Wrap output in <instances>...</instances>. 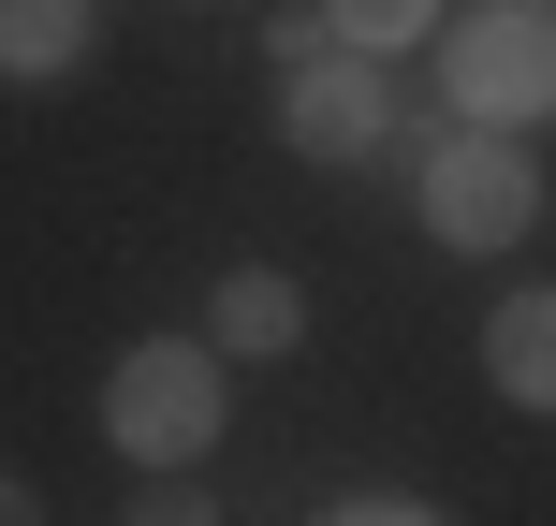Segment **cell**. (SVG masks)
Returning <instances> with one entry per match:
<instances>
[{
  "label": "cell",
  "instance_id": "3",
  "mask_svg": "<svg viewBox=\"0 0 556 526\" xmlns=\"http://www.w3.org/2000/svg\"><path fill=\"white\" fill-rule=\"evenodd\" d=\"M440 103L454 117H498V132H542L556 117V0H469L440 15Z\"/></svg>",
  "mask_w": 556,
  "mask_h": 526
},
{
  "label": "cell",
  "instance_id": "9",
  "mask_svg": "<svg viewBox=\"0 0 556 526\" xmlns=\"http://www.w3.org/2000/svg\"><path fill=\"white\" fill-rule=\"evenodd\" d=\"M323 526H440V498H410V483H337Z\"/></svg>",
  "mask_w": 556,
  "mask_h": 526
},
{
  "label": "cell",
  "instance_id": "11",
  "mask_svg": "<svg viewBox=\"0 0 556 526\" xmlns=\"http://www.w3.org/2000/svg\"><path fill=\"white\" fill-rule=\"evenodd\" d=\"M15 512H45V498H29V483H15V469H0V526H15Z\"/></svg>",
  "mask_w": 556,
  "mask_h": 526
},
{
  "label": "cell",
  "instance_id": "2",
  "mask_svg": "<svg viewBox=\"0 0 556 526\" xmlns=\"http://www.w3.org/2000/svg\"><path fill=\"white\" fill-rule=\"evenodd\" d=\"M220 424H235L220 336H132V351L103 365V439H117V469H205Z\"/></svg>",
  "mask_w": 556,
  "mask_h": 526
},
{
  "label": "cell",
  "instance_id": "1",
  "mask_svg": "<svg viewBox=\"0 0 556 526\" xmlns=\"http://www.w3.org/2000/svg\"><path fill=\"white\" fill-rule=\"evenodd\" d=\"M395 146H410V220L440 234V249L469 264H513L542 234V146L498 132V117H395Z\"/></svg>",
  "mask_w": 556,
  "mask_h": 526
},
{
  "label": "cell",
  "instance_id": "8",
  "mask_svg": "<svg viewBox=\"0 0 556 526\" xmlns=\"http://www.w3.org/2000/svg\"><path fill=\"white\" fill-rule=\"evenodd\" d=\"M440 15H454V0H323V29H337V44H366V59L440 44Z\"/></svg>",
  "mask_w": 556,
  "mask_h": 526
},
{
  "label": "cell",
  "instance_id": "10",
  "mask_svg": "<svg viewBox=\"0 0 556 526\" xmlns=\"http://www.w3.org/2000/svg\"><path fill=\"white\" fill-rule=\"evenodd\" d=\"M132 483H147V498H117L132 526H205V512H220V498H191V469H132Z\"/></svg>",
  "mask_w": 556,
  "mask_h": 526
},
{
  "label": "cell",
  "instance_id": "6",
  "mask_svg": "<svg viewBox=\"0 0 556 526\" xmlns=\"http://www.w3.org/2000/svg\"><path fill=\"white\" fill-rule=\"evenodd\" d=\"M483 381H498V410L556 424V278H528V293L483 307Z\"/></svg>",
  "mask_w": 556,
  "mask_h": 526
},
{
  "label": "cell",
  "instance_id": "7",
  "mask_svg": "<svg viewBox=\"0 0 556 526\" xmlns=\"http://www.w3.org/2000/svg\"><path fill=\"white\" fill-rule=\"evenodd\" d=\"M88 44H103L88 0H0V88H74Z\"/></svg>",
  "mask_w": 556,
  "mask_h": 526
},
{
  "label": "cell",
  "instance_id": "4",
  "mask_svg": "<svg viewBox=\"0 0 556 526\" xmlns=\"http://www.w3.org/2000/svg\"><path fill=\"white\" fill-rule=\"evenodd\" d=\"M395 59H366V44H307V59H278V146H293V162H381L395 146Z\"/></svg>",
  "mask_w": 556,
  "mask_h": 526
},
{
  "label": "cell",
  "instance_id": "5",
  "mask_svg": "<svg viewBox=\"0 0 556 526\" xmlns=\"http://www.w3.org/2000/svg\"><path fill=\"white\" fill-rule=\"evenodd\" d=\"M205 336H220V365H278V351H307V278H293V264H220Z\"/></svg>",
  "mask_w": 556,
  "mask_h": 526
}]
</instances>
